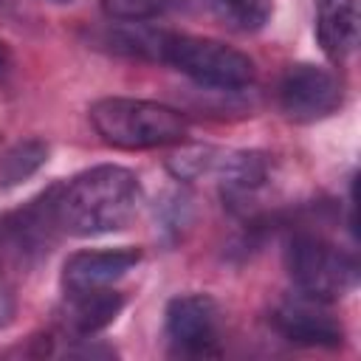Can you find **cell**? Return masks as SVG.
Wrapping results in <instances>:
<instances>
[{"mask_svg": "<svg viewBox=\"0 0 361 361\" xmlns=\"http://www.w3.org/2000/svg\"><path fill=\"white\" fill-rule=\"evenodd\" d=\"M59 231L56 223V186L48 189L45 195L34 197L25 209L11 212L8 217L0 220V240L14 248L20 257L42 254L51 248L54 234Z\"/></svg>", "mask_w": 361, "mask_h": 361, "instance_id": "9c48e42d", "label": "cell"}, {"mask_svg": "<svg viewBox=\"0 0 361 361\" xmlns=\"http://www.w3.org/2000/svg\"><path fill=\"white\" fill-rule=\"evenodd\" d=\"M285 268L299 293L336 302L355 290L358 259L355 254L333 245L319 234H296L285 245Z\"/></svg>", "mask_w": 361, "mask_h": 361, "instance_id": "277c9868", "label": "cell"}, {"mask_svg": "<svg viewBox=\"0 0 361 361\" xmlns=\"http://www.w3.org/2000/svg\"><path fill=\"white\" fill-rule=\"evenodd\" d=\"M212 164H214V149H209V147H189V149H180L178 155L169 158V172L175 178H180V180H189V178H197Z\"/></svg>", "mask_w": 361, "mask_h": 361, "instance_id": "2e32d148", "label": "cell"}, {"mask_svg": "<svg viewBox=\"0 0 361 361\" xmlns=\"http://www.w3.org/2000/svg\"><path fill=\"white\" fill-rule=\"evenodd\" d=\"M8 62H11V59H8V48H6V42L0 39V76L8 71Z\"/></svg>", "mask_w": 361, "mask_h": 361, "instance_id": "ac0fdd59", "label": "cell"}, {"mask_svg": "<svg viewBox=\"0 0 361 361\" xmlns=\"http://www.w3.org/2000/svg\"><path fill=\"white\" fill-rule=\"evenodd\" d=\"M141 206L135 172L102 164L56 186V223L71 237H99L124 228Z\"/></svg>", "mask_w": 361, "mask_h": 361, "instance_id": "6da1fadb", "label": "cell"}, {"mask_svg": "<svg viewBox=\"0 0 361 361\" xmlns=\"http://www.w3.org/2000/svg\"><path fill=\"white\" fill-rule=\"evenodd\" d=\"M124 307V293L113 288H93V290H76L65 293L62 307V324L68 333L87 338L99 330H104Z\"/></svg>", "mask_w": 361, "mask_h": 361, "instance_id": "8fae6325", "label": "cell"}, {"mask_svg": "<svg viewBox=\"0 0 361 361\" xmlns=\"http://www.w3.org/2000/svg\"><path fill=\"white\" fill-rule=\"evenodd\" d=\"M212 17L237 34H254L265 28L274 14V0H203Z\"/></svg>", "mask_w": 361, "mask_h": 361, "instance_id": "4fadbf2b", "label": "cell"}, {"mask_svg": "<svg viewBox=\"0 0 361 361\" xmlns=\"http://www.w3.org/2000/svg\"><path fill=\"white\" fill-rule=\"evenodd\" d=\"M138 262H141V251L133 248V245L76 251L62 265V290L65 293H76V290L110 288L127 271H133Z\"/></svg>", "mask_w": 361, "mask_h": 361, "instance_id": "ba28073f", "label": "cell"}, {"mask_svg": "<svg viewBox=\"0 0 361 361\" xmlns=\"http://www.w3.org/2000/svg\"><path fill=\"white\" fill-rule=\"evenodd\" d=\"M45 161H48V147L42 141H23V144L11 147L0 158V186H14V183L25 180Z\"/></svg>", "mask_w": 361, "mask_h": 361, "instance_id": "5bb4252c", "label": "cell"}, {"mask_svg": "<svg viewBox=\"0 0 361 361\" xmlns=\"http://www.w3.org/2000/svg\"><path fill=\"white\" fill-rule=\"evenodd\" d=\"M268 180V161L259 152H240L223 158V197L231 206H243Z\"/></svg>", "mask_w": 361, "mask_h": 361, "instance_id": "7c38bea8", "label": "cell"}, {"mask_svg": "<svg viewBox=\"0 0 361 361\" xmlns=\"http://www.w3.org/2000/svg\"><path fill=\"white\" fill-rule=\"evenodd\" d=\"M11 316H14V290L0 271V327H6L11 322Z\"/></svg>", "mask_w": 361, "mask_h": 361, "instance_id": "e0dca14e", "label": "cell"}, {"mask_svg": "<svg viewBox=\"0 0 361 361\" xmlns=\"http://www.w3.org/2000/svg\"><path fill=\"white\" fill-rule=\"evenodd\" d=\"M279 107L290 121H322L341 107V82L330 68L296 62L279 79Z\"/></svg>", "mask_w": 361, "mask_h": 361, "instance_id": "5b68a950", "label": "cell"}, {"mask_svg": "<svg viewBox=\"0 0 361 361\" xmlns=\"http://www.w3.org/2000/svg\"><path fill=\"white\" fill-rule=\"evenodd\" d=\"M316 39L330 62H344L358 45V0H313Z\"/></svg>", "mask_w": 361, "mask_h": 361, "instance_id": "30bf717a", "label": "cell"}, {"mask_svg": "<svg viewBox=\"0 0 361 361\" xmlns=\"http://www.w3.org/2000/svg\"><path fill=\"white\" fill-rule=\"evenodd\" d=\"M99 6L116 23H149L164 14L166 0H99Z\"/></svg>", "mask_w": 361, "mask_h": 361, "instance_id": "9a60e30c", "label": "cell"}, {"mask_svg": "<svg viewBox=\"0 0 361 361\" xmlns=\"http://www.w3.org/2000/svg\"><path fill=\"white\" fill-rule=\"evenodd\" d=\"M59 3H68V0H59Z\"/></svg>", "mask_w": 361, "mask_h": 361, "instance_id": "d6986e66", "label": "cell"}, {"mask_svg": "<svg viewBox=\"0 0 361 361\" xmlns=\"http://www.w3.org/2000/svg\"><path fill=\"white\" fill-rule=\"evenodd\" d=\"M166 338L172 353L206 358L220 353V305L209 293H183L166 305Z\"/></svg>", "mask_w": 361, "mask_h": 361, "instance_id": "8992f818", "label": "cell"}, {"mask_svg": "<svg viewBox=\"0 0 361 361\" xmlns=\"http://www.w3.org/2000/svg\"><path fill=\"white\" fill-rule=\"evenodd\" d=\"M155 62H164L192 82L214 90H240L254 79V62L212 37H192L178 31H161Z\"/></svg>", "mask_w": 361, "mask_h": 361, "instance_id": "3957f363", "label": "cell"}, {"mask_svg": "<svg viewBox=\"0 0 361 361\" xmlns=\"http://www.w3.org/2000/svg\"><path fill=\"white\" fill-rule=\"evenodd\" d=\"M87 116L96 135L118 149H158L189 135V124L175 107L147 99L107 96L93 102Z\"/></svg>", "mask_w": 361, "mask_h": 361, "instance_id": "7a4b0ae2", "label": "cell"}, {"mask_svg": "<svg viewBox=\"0 0 361 361\" xmlns=\"http://www.w3.org/2000/svg\"><path fill=\"white\" fill-rule=\"evenodd\" d=\"M271 322H274L276 333L282 338H288L290 344H302V347H338L344 341V327L333 316L330 302L313 299V296L299 293V290L293 296L282 299L274 307Z\"/></svg>", "mask_w": 361, "mask_h": 361, "instance_id": "52a82bcc", "label": "cell"}]
</instances>
